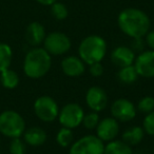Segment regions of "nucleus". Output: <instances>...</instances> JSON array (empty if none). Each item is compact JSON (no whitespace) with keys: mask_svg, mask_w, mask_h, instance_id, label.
<instances>
[{"mask_svg":"<svg viewBox=\"0 0 154 154\" xmlns=\"http://www.w3.org/2000/svg\"><path fill=\"white\" fill-rule=\"evenodd\" d=\"M26 143L20 139V137L13 138L10 143V152L11 154H26Z\"/></svg>","mask_w":154,"mask_h":154,"instance_id":"obj_26","label":"nucleus"},{"mask_svg":"<svg viewBox=\"0 0 154 154\" xmlns=\"http://www.w3.org/2000/svg\"><path fill=\"white\" fill-rule=\"evenodd\" d=\"M117 77L119 82H122V84L131 85L138 79V74H137L134 66L132 64V66L120 68L117 73Z\"/></svg>","mask_w":154,"mask_h":154,"instance_id":"obj_20","label":"nucleus"},{"mask_svg":"<svg viewBox=\"0 0 154 154\" xmlns=\"http://www.w3.org/2000/svg\"><path fill=\"white\" fill-rule=\"evenodd\" d=\"M107 53V42L98 35H90L82 40L78 47L79 57L85 63L100 62Z\"/></svg>","mask_w":154,"mask_h":154,"instance_id":"obj_3","label":"nucleus"},{"mask_svg":"<svg viewBox=\"0 0 154 154\" xmlns=\"http://www.w3.org/2000/svg\"><path fill=\"white\" fill-rule=\"evenodd\" d=\"M43 49L53 56H60L68 53L71 49V39L61 32H52L45 36L43 40Z\"/></svg>","mask_w":154,"mask_h":154,"instance_id":"obj_7","label":"nucleus"},{"mask_svg":"<svg viewBox=\"0 0 154 154\" xmlns=\"http://www.w3.org/2000/svg\"><path fill=\"white\" fill-rule=\"evenodd\" d=\"M133 66L138 76L154 78V51L147 50L139 53L138 56L135 57Z\"/></svg>","mask_w":154,"mask_h":154,"instance_id":"obj_10","label":"nucleus"},{"mask_svg":"<svg viewBox=\"0 0 154 154\" xmlns=\"http://www.w3.org/2000/svg\"><path fill=\"white\" fill-rule=\"evenodd\" d=\"M0 82L5 88L7 89H15L19 84V76L15 71L11 70V69H7V70L0 72Z\"/></svg>","mask_w":154,"mask_h":154,"instance_id":"obj_19","label":"nucleus"},{"mask_svg":"<svg viewBox=\"0 0 154 154\" xmlns=\"http://www.w3.org/2000/svg\"><path fill=\"white\" fill-rule=\"evenodd\" d=\"M105 143L96 135H85L71 145L69 154H103Z\"/></svg>","mask_w":154,"mask_h":154,"instance_id":"obj_5","label":"nucleus"},{"mask_svg":"<svg viewBox=\"0 0 154 154\" xmlns=\"http://www.w3.org/2000/svg\"><path fill=\"white\" fill-rule=\"evenodd\" d=\"M136 109L143 114H148L154 111V97L152 96H143L139 99L136 106Z\"/></svg>","mask_w":154,"mask_h":154,"instance_id":"obj_24","label":"nucleus"},{"mask_svg":"<svg viewBox=\"0 0 154 154\" xmlns=\"http://www.w3.org/2000/svg\"><path fill=\"white\" fill-rule=\"evenodd\" d=\"M61 70L69 77H78L86 71V63L78 56H66L61 61Z\"/></svg>","mask_w":154,"mask_h":154,"instance_id":"obj_14","label":"nucleus"},{"mask_svg":"<svg viewBox=\"0 0 154 154\" xmlns=\"http://www.w3.org/2000/svg\"><path fill=\"white\" fill-rule=\"evenodd\" d=\"M120 31L131 38H143L150 31V18L143 11L136 8L122 10L117 18Z\"/></svg>","mask_w":154,"mask_h":154,"instance_id":"obj_1","label":"nucleus"},{"mask_svg":"<svg viewBox=\"0 0 154 154\" xmlns=\"http://www.w3.org/2000/svg\"><path fill=\"white\" fill-rule=\"evenodd\" d=\"M136 106L127 98H118L111 105L112 117L117 122H131L136 116Z\"/></svg>","mask_w":154,"mask_h":154,"instance_id":"obj_9","label":"nucleus"},{"mask_svg":"<svg viewBox=\"0 0 154 154\" xmlns=\"http://www.w3.org/2000/svg\"><path fill=\"white\" fill-rule=\"evenodd\" d=\"M146 43L150 48V50H153L154 51V30L149 31L146 35Z\"/></svg>","mask_w":154,"mask_h":154,"instance_id":"obj_30","label":"nucleus"},{"mask_svg":"<svg viewBox=\"0 0 154 154\" xmlns=\"http://www.w3.org/2000/svg\"><path fill=\"white\" fill-rule=\"evenodd\" d=\"M143 137H145V130L143 129V127L133 126L122 132V140L130 147H134L141 143Z\"/></svg>","mask_w":154,"mask_h":154,"instance_id":"obj_17","label":"nucleus"},{"mask_svg":"<svg viewBox=\"0 0 154 154\" xmlns=\"http://www.w3.org/2000/svg\"><path fill=\"white\" fill-rule=\"evenodd\" d=\"M84 115V109L78 103H70L64 105L59 110L57 118L62 127L69 129H75L82 125Z\"/></svg>","mask_w":154,"mask_h":154,"instance_id":"obj_6","label":"nucleus"},{"mask_svg":"<svg viewBox=\"0 0 154 154\" xmlns=\"http://www.w3.org/2000/svg\"><path fill=\"white\" fill-rule=\"evenodd\" d=\"M51 13L53 15V17L57 20H64L69 15L68 8L61 2H57L51 5Z\"/></svg>","mask_w":154,"mask_h":154,"instance_id":"obj_23","label":"nucleus"},{"mask_svg":"<svg viewBox=\"0 0 154 154\" xmlns=\"http://www.w3.org/2000/svg\"><path fill=\"white\" fill-rule=\"evenodd\" d=\"M73 140H74V134H73V132H72V129L62 127L57 132L56 141H57V143L60 147H62V148L70 147L73 143Z\"/></svg>","mask_w":154,"mask_h":154,"instance_id":"obj_22","label":"nucleus"},{"mask_svg":"<svg viewBox=\"0 0 154 154\" xmlns=\"http://www.w3.org/2000/svg\"><path fill=\"white\" fill-rule=\"evenodd\" d=\"M45 26L39 22L35 21L28 26L26 31V39L29 45L33 47H38L43 42L45 38Z\"/></svg>","mask_w":154,"mask_h":154,"instance_id":"obj_15","label":"nucleus"},{"mask_svg":"<svg viewBox=\"0 0 154 154\" xmlns=\"http://www.w3.org/2000/svg\"><path fill=\"white\" fill-rule=\"evenodd\" d=\"M135 57L136 55H135L134 51L130 47H126V45L116 47L111 53L112 62L119 68L132 66L134 63Z\"/></svg>","mask_w":154,"mask_h":154,"instance_id":"obj_13","label":"nucleus"},{"mask_svg":"<svg viewBox=\"0 0 154 154\" xmlns=\"http://www.w3.org/2000/svg\"><path fill=\"white\" fill-rule=\"evenodd\" d=\"M26 131V122L19 113L7 110L0 114V132L10 138L20 137Z\"/></svg>","mask_w":154,"mask_h":154,"instance_id":"obj_4","label":"nucleus"},{"mask_svg":"<svg viewBox=\"0 0 154 154\" xmlns=\"http://www.w3.org/2000/svg\"><path fill=\"white\" fill-rule=\"evenodd\" d=\"M51 66V55L43 48L35 47L30 50L24 57L23 71L28 77L38 79L49 72Z\"/></svg>","mask_w":154,"mask_h":154,"instance_id":"obj_2","label":"nucleus"},{"mask_svg":"<svg viewBox=\"0 0 154 154\" xmlns=\"http://www.w3.org/2000/svg\"><path fill=\"white\" fill-rule=\"evenodd\" d=\"M13 58V51L7 43H0V72L10 68Z\"/></svg>","mask_w":154,"mask_h":154,"instance_id":"obj_21","label":"nucleus"},{"mask_svg":"<svg viewBox=\"0 0 154 154\" xmlns=\"http://www.w3.org/2000/svg\"><path fill=\"white\" fill-rule=\"evenodd\" d=\"M103 154H134L132 147L119 139H113L105 146Z\"/></svg>","mask_w":154,"mask_h":154,"instance_id":"obj_18","label":"nucleus"},{"mask_svg":"<svg viewBox=\"0 0 154 154\" xmlns=\"http://www.w3.org/2000/svg\"><path fill=\"white\" fill-rule=\"evenodd\" d=\"M90 68H89V72L92 76L94 77H99L103 74V66L100 62H94L92 64H89Z\"/></svg>","mask_w":154,"mask_h":154,"instance_id":"obj_28","label":"nucleus"},{"mask_svg":"<svg viewBox=\"0 0 154 154\" xmlns=\"http://www.w3.org/2000/svg\"><path fill=\"white\" fill-rule=\"evenodd\" d=\"M36 1L42 5H50V7H51V5H53V3H55L57 0H36Z\"/></svg>","mask_w":154,"mask_h":154,"instance_id":"obj_31","label":"nucleus"},{"mask_svg":"<svg viewBox=\"0 0 154 154\" xmlns=\"http://www.w3.org/2000/svg\"><path fill=\"white\" fill-rule=\"evenodd\" d=\"M143 48H145V45H143V38H133L131 49L134 51V53H136V52H138V54L141 53V52L143 51Z\"/></svg>","mask_w":154,"mask_h":154,"instance_id":"obj_29","label":"nucleus"},{"mask_svg":"<svg viewBox=\"0 0 154 154\" xmlns=\"http://www.w3.org/2000/svg\"><path fill=\"white\" fill-rule=\"evenodd\" d=\"M24 141L32 147H39L47 140V133L40 127H32L24 131Z\"/></svg>","mask_w":154,"mask_h":154,"instance_id":"obj_16","label":"nucleus"},{"mask_svg":"<svg viewBox=\"0 0 154 154\" xmlns=\"http://www.w3.org/2000/svg\"><path fill=\"white\" fill-rule=\"evenodd\" d=\"M143 129L145 133L154 136V111L146 114L143 122Z\"/></svg>","mask_w":154,"mask_h":154,"instance_id":"obj_27","label":"nucleus"},{"mask_svg":"<svg viewBox=\"0 0 154 154\" xmlns=\"http://www.w3.org/2000/svg\"><path fill=\"white\" fill-rule=\"evenodd\" d=\"M34 112L40 120L45 122H52L58 117L59 107L54 98L43 95L35 100Z\"/></svg>","mask_w":154,"mask_h":154,"instance_id":"obj_8","label":"nucleus"},{"mask_svg":"<svg viewBox=\"0 0 154 154\" xmlns=\"http://www.w3.org/2000/svg\"><path fill=\"white\" fill-rule=\"evenodd\" d=\"M119 133V124L113 117H106L99 120L96 127V136L103 143H109L116 138Z\"/></svg>","mask_w":154,"mask_h":154,"instance_id":"obj_11","label":"nucleus"},{"mask_svg":"<svg viewBox=\"0 0 154 154\" xmlns=\"http://www.w3.org/2000/svg\"><path fill=\"white\" fill-rule=\"evenodd\" d=\"M99 120L100 119H99V115L97 114V112L91 111L90 113L85 114L84 115L82 124L84 125L85 128L88 129V130H94V129H96Z\"/></svg>","mask_w":154,"mask_h":154,"instance_id":"obj_25","label":"nucleus"},{"mask_svg":"<svg viewBox=\"0 0 154 154\" xmlns=\"http://www.w3.org/2000/svg\"><path fill=\"white\" fill-rule=\"evenodd\" d=\"M153 154H154V151H153Z\"/></svg>","mask_w":154,"mask_h":154,"instance_id":"obj_32","label":"nucleus"},{"mask_svg":"<svg viewBox=\"0 0 154 154\" xmlns=\"http://www.w3.org/2000/svg\"><path fill=\"white\" fill-rule=\"evenodd\" d=\"M86 103L94 112H101L108 105V95L103 88L98 86L91 87L86 94Z\"/></svg>","mask_w":154,"mask_h":154,"instance_id":"obj_12","label":"nucleus"}]
</instances>
